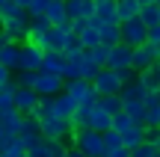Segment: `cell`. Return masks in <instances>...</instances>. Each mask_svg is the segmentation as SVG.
Instances as JSON below:
<instances>
[{
  "mask_svg": "<svg viewBox=\"0 0 160 157\" xmlns=\"http://www.w3.org/2000/svg\"><path fill=\"white\" fill-rule=\"evenodd\" d=\"M68 142H71V145H77L86 157H104V154H107V145H104V134H95V130H89V128L74 130Z\"/></svg>",
  "mask_w": 160,
  "mask_h": 157,
  "instance_id": "1",
  "label": "cell"
},
{
  "mask_svg": "<svg viewBox=\"0 0 160 157\" xmlns=\"http://www.w3.org/2000/svg\"><path fill=\"white\" fill-rule=\"evenodd\" d=\"M33 89H36V95H39L42 101H51V98H57V95L65 92V80L57 77V74H45V71H39Z\"/></svg>",
  "mask_w": 160,
  "mask_h": 157,
  "instance_id": "2",
  "label": "cell"
},
{
  "mask_svg": "<svg viewBox=\"0 0 160 157\" xmlns=\"http://www.w3.org/2000/svg\"><path fill=\"white\" fill-rule=\"evenodd\" d=\"M0 33H3L9 42H18V45H21V39H30V15H27V9H21L12 18H6Z\"/></svg>",
  "mask_w": 160,
  "mask_h": 157,
  "instance_id": "3",
  "label": "cell"
},
{
  "mask_svg": "<svg viewBox=\"0 0 160 157\" xmlns=\"http://www.w3.org/2000/svg\"><path fill=\"white\" fill-rule=\"evenodd\" d=\"M39 125H42V136H45V140H53V142H65L74 134V125H71L68 119H59V116H51V119H45V122H39Z\"/></svg>",
  "mask_w": 160,
  "mask_h": 157,
  "instance_id": "4",
  "label": "cell"
},
{
  "mask_svg": "<svg viewBox=\"0 0 160 157\" xmlns=\"http://www.w3.org/2000/svg\"><path fill=\"white\" fill-rule=\"evenodd\" d=\"M92 86H95L98 95H119L125 83H122L119 71H113V68H101V71H98V77L92 80Z\"/></svg>",
  "mask_w": 160,
  "mask_h": 157,
  "instance_id": "5",
  "label": "cell"
},
{
  "mask_svg": "<svg viewBox=\"0 0 160 157\" xmlns=\"http://www.w3.org/2000/svg\"><path fill=\"white\" fill-rule=\"evenodd\" d=\"M122 42H125V45H131L133 51H137V47H142L145 42H148V27H145L139 18L122 24Z\"/></svg>",
  "mask_w": 160,
  "mask_h": 157,
  "instance_id": "6",
  "label": "cell"
},
{
  "mask_svg": "<svg viewBox=\"0 0 160 157\" xmlns=\"http://www.w3.org/2000/svg\"><path fill=\"white\" fill-rule=\"evenodd\" d=\"M107 68H113V71H128V68H133V47L125 45V42L116 45V47H110Z\"/></svg>",
  "mask_w": 160,
  "mask_h": 157,
  "instance_id": "7",
  "label": "cell"
},
{
  "mask_svg": "<svg viewBox=\"0 0 160 157\" xmlns=\"http://www.w3.org/2000/svg\"><path fill=\"white\" fill-rule=\"evenodd\" d=\"M42 62H45V51L36 47L33 42H24L21 45V65H18V71H42Z\"/></svg>",
  "mask_w": 160,
  "mask_h": 157,
  "instance_id": "8",
  "label": "cell"
},
{
  "mask_svg": "<svg viewBox=\"0 0 160 157\" xmlns=\"http://www.w3.org/2000/svg\"><path fill=\"white\" fill-rule=\"evenodd\" d=\"M157 62H160V47L148 45V42L133 51V71H137V74H142L145 68H151V65H157Z\"/></svg>",
  "mask_w": 160,
  "mask_h": 157,
  "instance_id": "9",
  "label": "cell"
},
{
  "mask_svg": "<svg viewBox=\"0 0 160 157\" xmlns=\"http://www.w3.org/2000/svg\"><path fill=\"white\" fill-rule=\"evenodd\" d=\"M18 86V83H15ZM42 104V98L36 95V89H30V86H18L15 89V110L18 113H24V116H33V110Z\"/></svg>",
  "mask_w": 160,
  "mask_h": 157,
  "instance_id": "10",
  "label": "cell"
},
{
  "mask_svg": "<svg viewBox=\"0 0 160 157\" xmlns=\"http://www.w3.org/2000/svg\"><path fill=\"white\" fill-rule=\"evenodd\" d=\"M65 142H53V140H45L42 136L36 145L27 148V157H65Z\"/></svg>",
  "mask_w": 160,
  "mask_h": 157,
  "instance_id": "11",
  "label": "cell"
},
{
  "mask_svg": "<svg viewBox=\"0 0 160 157\" xmlns=\"http://www.w3.org/2000/svg\"><path fill=\"white\" fill-rule=\"evenodd\" d=\"M68 21H92L95 18V0H65Z\"/></svg>",
  "mask_w": 160,
  "mask_h": 157,
  "instance_id": "12",
  "label": "cell"
},
{
  "mask_svg": "<svg viewBox=\"0 0 160 157\" xmlns=\"http://www.w3.org/2000/svg\"><path fill=\"white\" fill-rule=\"evenodd\" d=\"M42 140V125L36 122L33 116H24V125H21V134H18V142H21L24 148L36 145V142Z\"/></svg>",
  "mask_w": 160,
  "mask_h": 157,
  "instance_id": "13",
  "label": "cell"
},
{
  "mask_svg": "<svg viewBox=\"0 0 160 157\" xmlns=\"http://www.w3.org/2000/svg\"><path fill=\"white\" fill-rule=\"evenodd\" d=\"M65 68H68L65 53H45V62H42V71L45 74H57V77L65 80Z\"/></svg>",
  "mask_w": 160,
  "mask_h": 157,
  "instance_id": "14",
  "label": "cell"
},
{
  "mask_svg": "<svg viewBox=\"0 0 160 157\" xmlns=\"http://www.w3.org/2000/svg\"><path fill=\"white\" fill-rule=\"evenodd\" d=\"M89 130H95V134H107V130H113V116H110L107 110H101V107H95V110L89 113V125H86Z\"/></svg>",
  "mask_w": 160,
  "mask_h": 157,
  "instance_id": "15",
  "label": "cell"
},
{
  "mask_svg": "<svg viewBox=\"0 0 160 157\" xmlns=\"http://www.w3.org/2000/svg\"><path fill=\"white\" fill-rule=\"evenodd\" d=\"M0 65H6L9 71H18V65H21V45L18 42L0 45Z\"/></svg>",
  "mask_w": 160,
  "mask_h": 157,
  "instance_id": "16",
  "label": "cell"
},
{
  "mask_svg": "<svg viewBox=\"0 0 160 157\" xmlns=\"http://www.w3.org/2000/svg\"><path fill=\"white\" fill-rule=\"evenodd\" d=\"M77 101L71 98L68 92H62V95H57V98H53V116H59V119H68L71 122V116H74L77 113Z\"/></svg>",
  "mask_w": 160,
  "mask_h": 157,
  "instance_id": "17",
  "label": "cell"
},
{
  "mask_svg": "<svg viewBox=\"0 0 160 157\" xmlns=\"http://www.w3.org/2000/svg\"><path fill=\"white\" fill-rule=\"evenodd\" d=\"M21 125H24V113H18V110L0 113V128L6 130V136H18L21 134Z\"/></svg>",
  "mask_w": 160,
  "mask_h": 157,
  "instance_id": "18",
  "label": "cell"
},
{
  "mask_svg": "<svg viewBox=\"0 0 160 157\" xmlns=\"http://www.w3.org/2000/svg\"><path fill=\"white\" fill-rule=\"evenodd\" d=\"M45 18L51 21V27H65L68 24V12H65V0H51Z\"/></svg>",
  "mask_w": 160,
  "mask_h": 157,
  "instance_id": "19",
  "label": "cell"
},
{
  "mask_svg": "<svg viewBox=\"0 0 160 157\" xmlns=\"http://www.w3.org/2000/svg\"><path fill=\"white\" fill-rule=\"evenodd\" d=\"M142 142H145V125H142V122H137L131 130H125V134H122V145H125L128 151L139 148Z\"/></svg>",
  "mask_w": 160,
  "mask_h": 157,
  "instance_id": "20",
  "label": "cell"
},
{
  "mask_svg": "<svg viewBox=\"0 0 160 157\" xmlns=\"http://www.w3.org/2000/svg\"><path fill=\"white\" fill-rule=\"evenodd\" d=\"M95 18H98L101 24H119L116 0H101V3H95Z\"/></svg>",
  "mask_w": 160,
  "mask_h": 157,
  "instance_id": "21",
  "label": "cell"
},
{
  "mask_svg": "<svg viewBox=\"0 0 160 157\" xmlns=\"http://www.w3.org/2000/svg\"><path fill=\"white\" fill-rule=\"evenodd\" d=\"M71 65H74V77H77V80H89V83L95 80V77H98V71H101V68H98V65L92 62L89 56L77 59V62H71Z\"/></svg>",
  "mask_w": 160,
  "mask_h": 157,
  "instance_id": "22",
  "label": "cell"
},
{
  "mask_svg": "<svg viewBox=\"0 0 160 157\" xmlns=\"http://www.w3.org/2000/svg\"><path fill=\"white\" fill-rule=\"evenodd\" d=\"M116 9H119V24H128V21H133V18H139L142 6H139L137 0H116Z\"/></svg>",
  "mask_w": 160,
  "mask_h": 157,
  "instance_id": "23",
  "label": "cell"
},
{
  "mask_svg": "<svg viewBox=\"0 0 160 157\" xmlns=\"http://www.w3.org/2000/svg\"><path fill=\"white\" fill-rule=\"evenodd\" d=\"M119 98L122 101H145L148 98V89L142 86V80H133V83H128V86H122V92H119Z\"/></svg>",
  "mask_w": 160,
  "mask_h": 157,
  "instance_id": "24",
  "label": "cell"
},
{
  "mask_svg": "<svg viewBox=\"0 0 160 157\" xmlns=\"http://www.w3.org/2000/svg\"><path fill=\"white\" fill-rule=\"evenodd\" d=\"M101 45L104 47L122 45V24H101Z\"/></svg>",
  "mask_w": 160,
  "mask_h": 157,
  "instance_id": "25",
  "label": "cell"
},
{
  "mask_svg": "<svg viewBox=\"0 0 160 157\" xmlns=\"http://www.w3.org/2000/svg\"><path fill=\"white\" fill-rule=\"evenodd\" d=\"M139 80H142V86L148 89V92H160V62L151 65V68H145L142 74H139Z\"/></svg>",
  "mask_w": 160,
  "mask_h": 157,
  "instance_id": "26",
  "label": "cell"
},
{
  "mask_svg": "<svg viewBox=\"0 0 160 157\" xmlns=\"http://www.w3.org/2000/svg\"><path fill=\"white\" fill-rule=\"evenodd\" d=\"M122 113L131 116L133 122H142L145 125V101H122Z\"/></svg>",
  "mask_w": 160,
  "mask_h": 157,
  "instance_id": "27",
  "label": "cell"
},
{
  "mask_svg": "<svg viewBox=\"0 0 160 157\" xmlns=\"http://www.w3.org/2000/svg\"><path fill=\"white\" fill-rule=\"evenodd\" d=\"M0 157H27V148L18 142V136H9V140L0 145Z\"/></svg>",
  "mask_w": 160,
  "mask_h": 157,
  "instance_id": "28",
  "label": "cell"
},
{
  "mask_svg": "<svg viewBox=\"0 0 160 157\" xmlns=\"http://www.w3.org/2000/svg\"><path fill=\"white\" fill-rule=\"evenodd\" d=\"M139 21H142L148 30L160 27V6H142V12H139Z\"/></svg>",
  "mask_w": 160,
  "mask_h": 157,
  "instance_id": "29",
  "label": "cell"
},
{
  "mask_svg": "<svg viewBox=\"0 0 160 157\" xmlns=\"http://www.w3.org/2000/svg\"><path fill=\"white\" fill-rule=\"evenodd\" d=\"M15 83H6L3 89H0V113H6V110H15Z\"/></svg>",
  "mask_w": 160,
  "mask_h": 157,
  "instance_id": "30",
  "label": "cell"
},
{
  "mask_svg": "<svg viewBox=\"0 0 160 157\" xmlns=\"http://www.w3.org/2000/svg\"><path fill=\"white\" fill-rule=\"evenodd\" d=\"M48 30H51V21H48V18H30V39H27V42L42 39Z\"/></svg>",
  "mask_w": 160,
  "mask_h": 157,
  "instance_id": "31",
  "label": "cell"
},
{
  "mask_svg": "<svg viewBox=\"0 0 160 157\" xmlns=\"http://www.w3.org/2000/svg\"><path fill=\"white\" fill-rule=\"evenodd\" d=\"M98 107H101V110H107L110 113V116H119V113H122V98H119V95H101V101H98Z\"/></svg>",
  "mask_w": 160,
  "mask_h": 157,
  "instance_id": "32",
  "label": "cell"
},
{
  "mask_svg": "<svg viewBox=\"0 0 160 157\" xmlns=\"http://www.w3.org/2000/svg\"><path fill=\"white\" fill-rule=\"evenodd\" d=\"M86 56H89L92 62L98 65V68H107V59H110V47L98 45V47H92V51H86Z\"/></svg>",
  "mask_w": 160,
  "mask_h": 157,
  "instance_id": "33",
  "label": "cell"
},
{
  "mask_svg": "<svg viewBox=\"0 0 160 157\" xmlns=\"http://www.w3.org/2000/svg\"><path fill=\"white\" fill-rule=\"evenodd\" d=\"M133 125H137V122H133L131 116H125V113H119V116L113 119V130H116V134H125V130H131Z\"/></svg>",
  "mask_w": 160,
  "mask_h": 157,
  "instance_id": "34",
  "label": "cell"
},
{
  "mask_svg": "<svg viewBox=\"0 0 160 157\" xmlns=\"http://www.w3.org/2000/svg\"><path fill=\"white\" fill-rule=\"evenodd\" d=\"M48 6H51V0H33V3L27 6V15L30 18H45Z\"/></svg>",
  "mask_w": 160,
  "mask_h": 157,
  "instance_id": "35",
  "label": "cell"
},
{
  "mask_svg": "<svg viewBox=\"0 0 160 157\" xmlns=\"http://www.w3.org/2000/svg\"><path fill=\"white\" fill-rule=\"evenodd\" d=\"M21 12V6L15 3V0H0V21H6V18L18 15Z\"/></svg>",
  "mask_w": 160,
  "mask_h": 157,
  "instance_id": "36",
  "label": "cell"
},
{
  "mask_svg": "<svg viewBox=\"0 0 160 157\" xmlns=\"http://www.w3.org/2000/svg\"><path fill=\"white\" fill-rule=\"evenodd\" d=\"M104 145H107V151L125 148V145H122V134H116V130H107V134H104Z\"/></svg>",
  "mask_w": 160,
  "mask_h": 157,
  "instance_id": "37",
  "label": "cell"
},
{
  "mask_svg": "<svg viewBox=\"0 0 160 157\" xmlns=\"http://www.w3.org/2000/svg\"><path fill=\"white\" fill-rule=\"evenodd\" d=\"M145 128H160V107H145Z\"/></svg>",
  "mask_w": 160,
  "mask_h": 157,
  "instance_id": "38",
  "label": "cell"
},
{
  "mask_svg": "<svg viewBox=\"0 0 160 157\" xmlns=\"http://www.w3.org/2000/svg\"><path fill=\"white\" fill-rule=\"evenodd\" d=\"M157 154L160 151H157L154 145H148V142H142L139 148H133V151H131V157H157Z\"/></svg>",
  "mask_w": 160,
  "mask_h": 157,
  "instance_id": "39",
  "label": "cell"
},
{
  "mask_svg": "<svg viewBox=\"0 0 160 157\" xmlns=\"http://www.w3.org/2000/svg\"><path fill=\"white\" fill-rule=\"evenodd\" d=\"M36 74H39V71H18V86H30V89H33Z\"/></svg>",
  "mask_w": 160,
  "mask_h": 157,
  "instance_id": "40",
  "label": "cell"
},
{
  "mask_svg": "<svg viewBox=\"0 0 160 157\" xmlns=\"http://www.w3.org/2000/svg\"><path fill=\"white\" fill-rule=\"evenodd\" d=\"M145 142L160 151V128H145Z\"/></svg>",
  "mask_w": 160,
  "mask_h": 157,
  "instance_id": "41",
  "label": "cell"
},
{
  "mask_svg": "<svg viewBox=\"0 0 160 157\" xmlns=\"http://www.w3.org/2000/svg\"><path fill=\"white\" fill-rule=\"evenodd\" d=\"M6 83H12V71L6 68V65H0V89H3Z\"/></svg>",
  "mask_w": 160,
  "mask_h": 157,
  "instance_id": "42",
  "label": "cell"
},
{
  "mask_svg": "<svg viewBox=\"0 0 160 157\" xmlns=\"http://www.w3.org/2000/svg\"><path fill=\"white\" fill-rule=\"evenodd\" d=\"M148 45H154V47H160V27H154V30H148Z\"/></svg>",
  "mask_w": 160,
  "mask_h": 157,
  "instance_id": "43",
  "label": "cell"
},
{
  "mask_svg": "<svg viewBox=\"0 0 160 157\" xmlns=\"http://www.w3.org/2000/svg\"><path fill=\"white\" fill-rule=\"evenodd\" d=\"M65 157H86V154L80 151L77 145H71V142H68V148H65Z\"/></svg>",
  "mask_w": 160,
  "mask_h": 157,
  "instance_id": "44",
  "label": "cell"
},
{
  "mask_svg": "<svg viewBox=\"0 0 160 157\" xmlns=\"http://www.w3.org/2000/svg\"><path fill=\"white\" fill-rule=\"evenodd\" d=\"M104 157H131V151L128 148H116V151H107Z\"/></svg>",
  "mask_w": 160,
  "mask_h": 157,
  "instance_id": "45",
  "label": "cell"
},
{
  "mask_svg": "<svg viewBox=\"0 0 160 157\" xmlns=\"http://www.w3.org/2000/svg\"><path fill=\"white\" fill-rule=\"evenodd\" d=\"M139 6H157V0H137Z\"/></svg>",
  "mask_w": 160,
  "mask_h": 157,
  "instance_id": "46",
  "label": "cell"
},
{
  "mask_svg": "<svg viewBox=\"0 0 160 157\" xmlns=\"http://www.w3.org/2000/svg\"><path fill=\"white\" fill-rule=\"evenodd\" d=\"M15 3H18V6H21V9H27V6H30V3H33V0H15Z\"/></svg>",
  "mask_w": 160,
  "mask_h": 157,
  "instance_id": "47",
  "label": "cell"
},
{
  "mask_svg": "<svg viewBox=\"0 0 160 157\" xmlns=\"http://www.w3.org/2000/svg\"><path fill=\"white\" fill-rule=\"evenodd\" d=\"M6 140H9V136H6V130H3V128H0V145H3V142H6Z\"/></svg>",
  "mask_w": 160,
  "mask_h": 157,
  "instance_id": "48",
  "label": "cell"
},
{
  "mask_svg": "<svg viewBox=\"0 0 160 157\" xmlns=\"http://www.w3.org/2000/svg\"><path fill=\"white\" fill-rule=\"evenodd\" d=\"M0 30H3V21H0Z\"/></svg>",
  "mask_w": 160,
  "mask_h": 157,
  "instance_id": "49",
  "label": "cell"
},
{
  "mask_svg": "<svg viewBox=\"0 0 160 157\" xmlns=\"http://www.w3.org/2000/svg\"><path fill=\"white\" fill-rule=\"evenodd\" d=\"M95 3H101V0H95Z\"/></svg>",
  "mask_w": 160,
  "mask_h": 157,
  "instance_id": "50",
  "label": "cell"
},
{
  "mask_svg": "<svg viewBox=\"0 0 160 157\" xmlns=\"http://www.w3.org/2000/svg\"><path fill=\"white\" fill-rule=\"evenodd\" d=\"M157 6H160V0H157Z\"/></svg>",
  "mask_w": 160,
  "mask_h": 157,
  "instance_id": "51",
  "label": "cell"
},
{
  "mask_svg": "<svg viewBox=\"0 0 160 157\" xmlns=\"http://www.w3.org/2000/svg\"><path fill=\"white\" fill-rule=\"evenodd\" d=\"M157 107H160V104H157Z\"/></svg>",
  "mask_w": 160,
  "mask_h": 157,
  "instance_id": "52",
  "label": "cell"
},
{
  "mask_svg": "<svg viewBox=\"0 0 160 157\" xmlns=\"http://www.w3.org/2000/svg\"><path fill=\"white\" fill-rule=\"evenodd\" d=\"M157 157H160V154H157Z\"/></svg>",
  "mask_w": 160,
  "mask_h": 157,
  "instance_id": "53",
  "label": "cell"
}]
</instances>
